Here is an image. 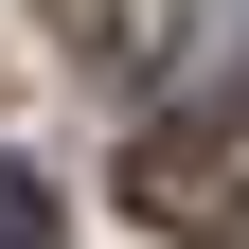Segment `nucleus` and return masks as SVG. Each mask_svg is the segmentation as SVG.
Returning a JSON list of instances; mask_svg holds the SVG:
<instances>
[{
    "label": "nucleus",
    "mask_w": 249,
    "mask_h": 249,
    "mask_svg": "<svg viewBox=\"0 0 249 249\" xmlns=\"http://www.w3.org/2000/svg\"><path fill=\"white\" fill-rule=\"evenodd\" d=\"M0 249H53V178L36 160H0Z\"/></svg>",
    "instance_id": "nucleus-1"
},
{
    "label": "nucleus",
    "mask_w": 249,
    "mask_h": 249,
    "mask_svg": "<svg viewBox=\"0 0 249 249\" xmlns=\"http://www.w3.org/2000/svg\"><path fill=\"white\" fill-rule=\"evenodd\" d=\"M231 249H249V196H231Z\"/></svg>",
    "instance_id": "nucleus-2"
}]
</instances>
